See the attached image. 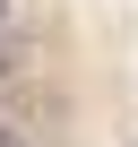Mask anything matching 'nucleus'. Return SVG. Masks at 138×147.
<instances>
[{
  "mask_svg": "<svg viewBox=\"0 0 138 147\" xmlns=\"http://www.w3.org/2000/svg\"><path fill=\"white\" fill-rule=\"evenodd\" d=\"M26 69V35H0V78H17Z\"/></svg>",
  "mask_w": 138,
  "mask_h": 147,
  "instance_id": "obj_1",
  "label": "nucleus"
},
{
  "mask_svg": "<svg viewBox=\"0 0 138 147\" xmlns=\"http://www.w3.org/2000/svg\"><path fill=\"white\" fill-rule=\"evenodd\" d=\"M0 35H26V9L17 0H0Z\"/></svg>",
  "mask_w": 138,
  "mask_h": 147,
  "instance_id": "obj_2",
  "label": "nucleus"
},
{
  "mask_svg": "<svg viewBox=\"0 0 138 147\" xmlns=\"http://www.w3.org/2000/svg\"><path fill=\"white\" fill-rule=\"evenodd\" d=\"M0 147H26V130H17V121H0Z\"/></svg>",
  "mask_w": 138,
  "mask_h": 147,
  "instance_id": "obj_3",
  "label": "nucleus"
}]
</instances>
